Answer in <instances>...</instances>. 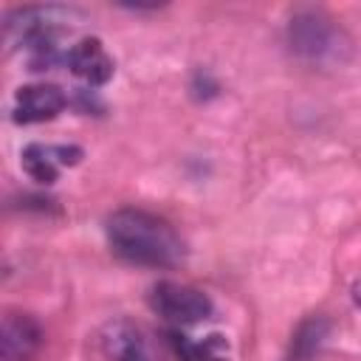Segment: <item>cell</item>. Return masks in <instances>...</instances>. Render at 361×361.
<instances>
[{"label":"cell","mask_w":361,"mask_h":361,"mask_svg":"<svg viewBox=\"0 0 361 361\" xmlns=\"http://www.w3.org/2000/svg\"><path fill=\"white\" fill-rule=\"evenodd\" d=\"M107 240L113 254L133 265L166 268L183 259V243L178 231L164 217L144 209H118L107 220Z\"/></svg>","instance_id":"6da1fadb"},{"label":"cell","mask_w":361,"mask_h":361,"mask_svg":"<svg viewBox=\"0 0 361 361\" xmlns=\"http://www.w3.org/2000/svg\"><path fill=\"white\" fill-rule=\"evenodd\" d=\"M102 350L110 361H166L158 336L130 319H116L102 330Z\"/></svg>","instance_id":"7a4b0ae2"},{"label":"cell","mask_w":361,"mask_h":361,"mask_svg":"<svg viewBox=\"0 0 361 361\" xmlns=\"http://www.w3.org/2000/svg\"><path fill=\"white\" fill-rule=\"evenodd\" d=\"M149 305L172 324H197L212 316V299L203 290L180 282H158L149 293Z\"/></svg>","instance_id":"3957f363"},{"label":"cell","mask_w":361,"mask_h":361,"mask_svg":"<svg viewBox=\"0 0 361 361\" xmlns=\"http://www.w3.org/2000/svg\"><path fill=\"white\" fill-rule=\"evenodd\" d=\"M65 93L56 85H25L14 96V121L17 124H39L51 121L65 110Z\"/></svg>","instance_id":"277c9868"},{"label":"cell","mask_w":361,"mask_h":361,"mask_svg":"<svg viewBox=\"0 0 361 361\" xmlns=\"http://www.w3.org/2000/svg\"><path fill=\"white\" fill-rule=\"evenodd\" d=\"M42 344L39 324L25 313H6L0 330V355L6 361H28Z\"/></svg>","instance_id":"5b68a950"},{"label":"cell","mask_w":361,"mask_h":361,"mask_svg":"<svg viewBox=\"0 0 361 361\" xmlns=\"http://www.w3.org/2000/svg\"><path fill=\"white\" fill-rule=\"evenodd\" d=\"M65 62H68V68H71L82 82H87V85H104V82H110V76H113V71H116L110 54L104 51L102 39H96V37L79 39V42L65 54Z\"/></svg>","instance_id":"8992f818"},{"label":"cell","mask_w":361,"mask_h":361,"mask_svg":"<svg viewBox=\"0 0 361 361\" xmlns=\"http://www.w3.org/2000/svg\"><path fill=\"white\" fill-rule=\"evenodd\" d=\"M82 158L79 147H45V144H28L23 149V169L39 180V183H54L59 175V166L76 164Z\"/></svg>","instance_id":"52a82bcc"},{"label":"cell","mask_w":361,"mask_h":361,"mask_svg":"<svg viewBox=\"0 0 361 361\" xmlns=\"http://www.w3.org/2000/svg\"><path fill=\"white\" fill-rule=\"evenodd\" d=\"M166 344L172 347V353L180 361H228L223 336H209L203 341H195V338L183 336L180 330H169L166 333Z\"/></svg>","instance_id":"ba28073f"},{"label":"cell","mask_w":361,"mask_h":361,"mask_svg":"<svg viewBox=\"0 0 361 361\" xmlns=\"http://www.w3.org/2000/svg\"><path fill=\"white\" fill-rule=\"evenodd\" d=\"M324 336H327V322H324L322 316H310V319H305V322L296 327V333L290 336V353H288V361H310V358L319 353Z\"/></svg>","instance_id":"9c48e42d"},{"label":"cell","mask_w":361,"mask_h":361,"mask_svg":"<svg viewBox=\"0 0 361 361\" xmlns=\"http://www.w3.org/2000/svg\"><path fill=\"white\" fill-rule=\"evenodd\" d=\"M355 299H358V305H361V288H358V293H355Z\"/></svg>","instance_id":"30bf717a"}]
</instances>
